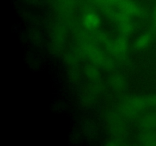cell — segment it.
I'll list each match as a JSON object with an SVG mask.
<instances>
[{
    "label": "cell",
    "mask_w": 156,
    "mask_h": 146,
    "mask_svg": "<svg viewBox=\"0 0 156 146\" xmlns=\"http://www.w3.org/2000/svg\"><path fill=\"white\" fill-rule=\"evenodd\" d=\"M153 18H154V20L156 21V7H155V10H154V12H153Z\"/></svg>",
    "instance_id": "ba28073f"
},
{
    "label": "cell",
    "mask_w": 156,
    "mask_h": 146,
    "mask_svg": "<svg viewBox=\"0 0 156 146\" xmlns=\"http://www.w3.org/2000/svg\"><path fill=\"white\" fill-rule=\"evenodd\" d=\"M149 42H150V36H149V34L145 33V34L141 35L137 39L136 42V46L137 48L143 49L147 47L149 45Z\"/></svg>",
    "instance_id": "5b68a950"
},
{
    "label": "cell",
    "mask_w": 156,
    "mask_h": 146,
    "mask_svg": "<svg viewBox=\"0 0 156 146\" xmlns=\"http://www.w3.org/2000/svg\"><path fill=\"white\" fill-rule=\"evenodd\" d=\"M141 143L143 144L156 145V135L154 134H146L140 138Z\"/></svg>",
    "instance_id": "8992f818"
},
{
    "label": "cell",
    "mask_w": 156,
    "mask_h": 146,
    "mask_svg": "<svg viewBox=\"0 0 156 146\" xmlns=\"http://www.w3.org/2000/svg\"><path fill=\"white\" fill-rule=\"evenodd\" d=\"M83 23L87 28H95L100 24V18L96 14L89 12L84 16Z\"/></svg>",
    "instance_id": "7a4b0ae2"
},
{
    "label": "cell",
    "mask_w": 156,
    "mask_h": 146,
    "mask_svg": "<svg viewBox=\"0 0 156 146\" xmlns=\"http://www.w3.org/2000/svg\"><path fill=\"white\" fill-rule=\"evenodd\" d=\"M88 50H89V54H91V59H94L96 62H98V63L104 65L105 62H107L105 58H104L103 55L98 50H96L95 48H93V47L91 48L90 47V48H88Z\"/></svg>",
    "instance_id": "277c9868"
},
{
    "label": "cell",
    "mask_w": 156,
    "mask_h": 146,
    "mask_svg": "<svg viewBox=\"0 0 156 146\" xmlns=\"http://www.w3.org/2000/svg\"><path fill=\"white\" fill-rule=\"evenodd\" d=\"M111 49L116 53H123L126 50V41L124 38H118L114 43L111 44Z\"/></svg>",
    "instance_id": "3957f363"
},
{
    "label": "cell",
    "mask_w": 156,
    "mask_h": 146,
    "mask_svg": "<svg viewBox=\"0 0 156 146\" xmlns=\"http://www.w3.org/2000/svg\"><path fill=\"white\" fill-rule=\"evenodd\" d=\"M117 5L120 10L127 15H141L143 13V9L130 0H120Z\"/></svg>",
    "instance_id": "6da1fadb"
},
{
    "label": "cell",
    "mask_w": 156,
    "mask_h": 146,
    "mask_svg": "<svg viewBox=\"0 0 156 146\" xmlns=\"http://www.w3.org/2000/svg\"><path fill=\"white\" fill-rule=\"evenodd\" d=\"M156 123V118L155 117L150 116L146 117L144 120L142 122V126L146 129H150V128L153 127L155 126Z\"/></svg>",
    "instance_id": "52a82bcc"
}]
</instances>
